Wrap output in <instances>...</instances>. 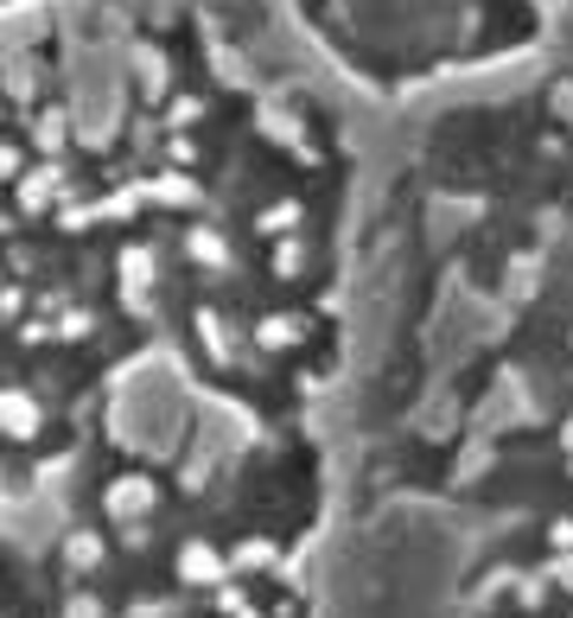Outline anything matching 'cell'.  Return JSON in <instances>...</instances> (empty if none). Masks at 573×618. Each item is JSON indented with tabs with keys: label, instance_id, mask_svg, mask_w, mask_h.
<instances>
[{
	"label": "cell",
	"instance_id": "obj_1",
	"mask_svg": "<svg viewBox=\"0 0 573 618\" xmlns=\"http://www.w3.org/2000/svg\"><path fill=\"white\" fill-rule=\"evenodd\" d=\"M370 166L319 618H573V0Z\"/></svg>",
	"mask_w": 573,
	"mask_h": 618
},
{
	"label": "cell",
	"instance_id": "obj_2",
	"mask_svg": "<svg viewBox=\"0 0 573 618\" xmlns=\"http://www.w3.org/2000/svg\"><path fill=\"white\" fill-rule=\"evenodd\" d=\"M306 58L376 109L491 84L542 58L548 0H274Z\"/></svg>",
	"mask_w": 573,
	"mask_h": 618
},
{
	"label": "cell",
	"instance_id": "obj_3",
	"mask_svg": "<svg viewBox=\"0 0 573 618\" xmlns=\"http://www.w3.org/2000/svg\"><path fill=\"white\" fill-rule=\"evenodd\" d=\"M45 7H58V0H0V26H13V20H32V13H45Z\"/></svg>",
	"mask_w": 573,
	"mask_h": 618
}]
</instances>
